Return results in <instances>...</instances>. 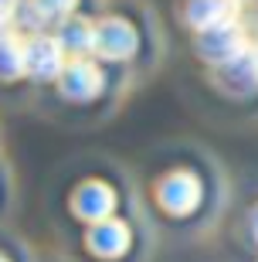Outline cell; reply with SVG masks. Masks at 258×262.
Instances as JSON below:
<instances>
[{
    "instance_id": "1",
    "label": "cell",
    "mask_w": 258,
    "mask_h": 262,
    "mask_svg": "<svg viewBox=\"0 0 258 262\" xmlns=\"http://www.w3.org/2000/svg\"><path fill=\"white\" fill-rule=\"evenodd\" d=\"M245 48H248V41H245V31H241L238 20L207 28V31H201V38H197V51H201V58H207L210 65H224V61H231L234 55H241Z\"/></svg>"
},
{
    "instance_id": "2",
    "label": "cell",
    "mask_w": 258,
    "mask_h": 262,
    "mask_svg": "<svg viewBox=\"0 0 258 262\" xmlns=\"http://www.w3.org/2000/svg\"><path fill=\"white\" fill-rule=\"evenodd\" d=\"M24 72L38 82H48V78H61L65 72V48L58 45V38H38L28 41V58H24Z\"/></svg>"
},
{
    "instance_id": "3",
    "label": "cell",
    "mask_w": 258,
    "mask_h": 262,
    "mask_svg": "<svg viewBox=\"0 0 258 262\" xmlns=\"http://www.w3.org/2000/svg\"><path fill=\"white\" fill-rule=\"evenodd\" d=\"M96 51L109 61L129 58L136 51V31L123 17H105L96 24Z\"/></svg>"
},
{
    "instance_id": "4",
    "label": "cell",
    "mask_w": 258,
    "mask_h": 262,
    "mask_svg": "<svg viewBox=\"0 0 258 262\" xmlns=\"http://www.w3.org/2000/svg\"><path fill=\"white\" fill-rule=\"evenodd\" d=\"M218 82L231 96H248L258 89V48H245L231 61L218 65Z\"/></svg>"
},
{
    "instance_id": "5",
    "label": "cell",
    "mask_w": 258,
    "mask_h": 262,
    "mask_svg": "<svg viewBox=\"0 0 258 262\" xmlns=\"http://www.w3.org/2000/svg\"><path fill=\"white\" fill-rule=\"evenodd\" d=\"M72 208H75L78 218H85V222H105V218H112V208H115V194L112 187L102 184V181H85V184L75 191L72 198Z\"/></svg>"
},
{
    "instance_id": "6",
    "label": "cell",
    "mask_w": 258,
    "mask_h": 262,
    "mask_svg": "<svg viewBox=\"0 0 258 262\" xmlns=\"http://www.w3.org/2000/svg\"><path fill=\"white\" fill-rule=\"evenodd\" d=\"M156 198L170 214H187L201 201V184H197L194 174H170V177H163Z\"/></svg>"
},
{
    "instance_id": "7",
    "label": "cell",
    "mask_w": 258,
    "mask_h": 262,
    "mask_svg": "<svg viewBox=\"0 0 258 262\" xmlns=\"http://www.w3.org/2000/svg\"><path fill=\"white\" fill-rule=\"evenodd\" d=\"M61 92L68 99H75V102H85V99H96L99 89H102V72H99L92 61L85 58H75L72 65H65L61 72Z\"/></svg>"
},
{
    "instance_id": "8",
    "label": "cell",
    "mask_w": 258,
    "mask_h": 262,
    "mask_svg": "<svg viewBox=\"0 0 258 262\" xmlns=\"http://www.w3.org/2000/svg\"><path fill=\"white\" fill-rule=\"evenodd\" d=\"M88 249L102 259H115L129 249V228L115 218H105V222H96L92 232H88Z\"/></svg>"
},
{
    "instance_id": "9",
    "label": "cell",
    "mask_w": 258,
    "mask_h": 262,
    "mask_svg": "<svg viewBox=\"0 0 258 262\" xmlns=\"http://www.w3.org/2000/svg\"><path fill=\"white\" fill-rule=\"evenodd\" d=\"M238 14V0H187V24L197 31L228 24Z\"/></svg>"
},
{
    "instance_id": "10",
    "label": "cell",
    "mask_w": 258,
    "mask_h": 262,
    "mask_svg": "<svg viewBox=\"0 0 258 262\" xmlns=\"http://www.w3.org/2000/svg\"><path fill=\"white\" fill-rule=\"evenodd\" d=\"M58 45L72 55H85V51H96V24H88L82 17H65L61 28H58Z\"/></svg>"
},
{
    "instance_id": "11",
    "label": "cell",
    "mask_w": 258,
    "mask_h": 262,
    "mask_svg": "<svg viewBox=\"0 0 258 262\" xmlns=\"http://www.w3.org/2000/svg\"><path fill=\"white\" fill-rule=\"evenodd\" d=\"M24 58H28V45L10 34V31H0V78H17V75H28L24 72Z\"/></svg>"
},
{
    "instance_id": "12",
    "label": "cell",
    "mask_w": 258,
    "mask_h": 262,
    "mask_svg": "<svg viewBox=\"0 0 258 262\" xmlns=\"http://www.w3.org/2000/svg\"><path fill=\"white\" fill-rule=\"evenodd\" d=\"M78 0H34V7L44 14V20H65L75 10Z\"/></svg>"
},
{
    "instance_id": "13",
    "label": "cell",
    "mask_w": 258,
    "mask_h": 262,
    "mask_svg": "<svg viewBox=\"0 0 258 262\" xmlns=\"http://www.w3.org/2000/svg\"><path fill=\"white\" fill-rule=\"evenodd\" d=\"M17 0H0V24H7L10 17H14V14H17Z\"/></svg>"
},
{
    "instance_id": "14",
    "label": "cell",
    "mask_w": 258,
    "mask_h": 262,
    "mask_svg": "<svg viewBox=\"0 0 258 262\" xmlns=\"http://www.w3.org/2000/svg\"><path fill=\"white\" fill-rule=\"evenodd\" d=\"M251 228H255V235H258V211L251 214Z\"/></svg>"
},
{
    "instance_id": "15",
    "label": "cell",
    "mask_w": 258,
    "mask_h": 262,
    "mask_svg": "<svg viewBox=\"0 0 258 262\" xmlns=\"http://www.w3.org/2000/svg\"><path fill=\"white\" fill-rule=\"evenodd\" d=\"M0 262H7V259H0Z\"/></svg>"
}]
</instances>
